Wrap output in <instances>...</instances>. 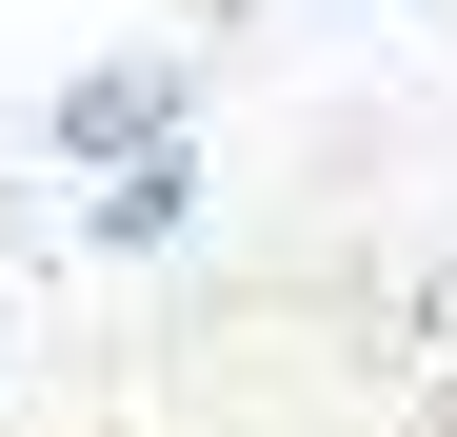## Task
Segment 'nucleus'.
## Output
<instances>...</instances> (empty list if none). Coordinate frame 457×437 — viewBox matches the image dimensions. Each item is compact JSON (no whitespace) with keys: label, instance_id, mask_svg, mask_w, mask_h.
Instances as JSON below:
<instances>
[{"label":"nucleus","instance_id":"f257e3e1","mask_svg":"<svg viewBox=\"0 0 457 437\" xmlns=\"http://www.w3.org/2000/svg\"><path fill=\"white\" fill-rule=\"evenodd\" d=\"M60 139H80V160H120V139H160V60H100V80L60 100Z\"/></svg>","mask_w":457,"mask_h":437},{"label":"nucleus","instance_id":"f03ea898","mask_svg":"<svg viewBox=\"0 0 457 437\" xmlns=\"http://www.w3.org/2000/svg\"><path fill=\"white\" fill-rule=\"evenodd\" d=\"M179 218H199V160H179V139H139V179L100 199V239H179Z\"/></svg>","mask_w":457,"mask_h":437}]
</instances>
